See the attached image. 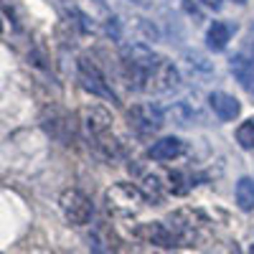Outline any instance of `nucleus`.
<instances>
[{
  "label": "nucleus",
  "instance_id": "ddd939ff",
  "mask_svg": "<svg viewBox=\"0 0 254 254\" xmlns=\"http://www.w3.org/2000/svg\"><path fill=\"white\" fill-rule=\"evenodd\" d=\"M120 3H137L140 5V3H145V0H120Z\"/></svg>",
  "mask_w": 254,
  "mask_h": 254
},
{
  "label": "nucleus",
  "instance_id": "9b49d317",
  "mask_svg": "<svg viewBox=\"0 0 254 254\" xmlns=\"http://www.w3.org/2000/svg\"><path fill=\"white\" fill-rule=\"evenodd\" d=\"M186 61L190 64V66L201 69V71H211V64H206V59L201 54H196V51H186Z\"/></svg>",
  "mask_w": 254,
  "mask_h": 254
},
{
  "label": "nucleus",
  "instance_id": "0eeeda50",
  "mask_svg": "<svg viewBox=\"0 0 254 254\" xmlns=\"http://www.w3.org/2000/svg\"><path fill=\"white\" fill-rule=\"evenodd\" d=\"M229 38H231V26L221 23V20H214L206 31V44H208L211 51H224Z\"/></svg>",
  "mask_w": 254,
  "mask_h": 254
},
{
  "label": "nucleus",
  "instance_id": "423d86ee",
  "mask_svg": "<svg viewBox=\"0 0 254 254\" xmlns=\"http://www.w3.org/2000/svg\"><path fill=\"white\" fill-rule=\"evenodd\" d=\"M183 153V142L178 137H160L150 145V158L153 160H173Z\"/></svg>",
  "mask_w": 254,
  "mask_h": 254
},
{
  "label": "nucleus",
  "instance_id": "dca6fc26",
  "mask_svg": "<svg viewBox=\"0 0 254 254\" xmlns=\"http://www.w3.org/2000/svg\"><path fill=\"white\" fill-rule=\"evenodd\" d=\"M249 254H254V247H252V252H249Z\"/></svg>",
  "mask_w": 254,
  "mask_h": 254
},
{
  "label": "nucleus",
  "instance_id": "f03ea898",
  "mask_svg": "<svg viewBox=\"0 0 254 254\" xmlns=\"http://www.w3.org/2000/svg\"><path fill=\"white\" fill-rule=\"evenodd\" d=\"M76 69H79V79H81V84H84V89H89V92L97 94V97L112 99V102L117 99L115 92L110 89L107 79H104V74L97 69V64H94V61H89L87 56H81V59L76 61Z\"/></svg>",
  "mask_w": 254,
  "mask_h": 254
},
{
  "label": "nucleus",
  "instance_id": "7ed1b4c3",
  "mask_svg": "<svg viewBox=\"0 0 254 254\" xmlns=\"http://www.w3.org/2000/svg\"><path fill=\"white\" fill-rule=\"evenodd\" d=\"M208 104H211V110H214V115L224 122H231V120H237L239 112H242V104L237 97H231L226 92H211L208 94Z\"/></svg>",
  "mask_w": 254,
  "mask_h": 254
},
{
  "label": "nucleus",
  "instance_id": "9d476101",
  "mask_svg": "<svg viewBox=\"0 0 254 254\" xmlns=\"http://www.w3.org/2000/svg\"><path fill=\"white\" fill-rule=\"evenodd\" d=\"M237 142L244 147V150H252L254 147V120H247L237 127Z\"/></svg>",
  "mask_w": 254,
  "mask_h": 254
},
{
  "label": "nucleus",
  "instance_id": "f257e3e1",
  "mask_svg": "<svg viewBox=\"0 0 254 254\" xmlns=\"http://www.w3.org/2000/svg\"><path fill=\"white\" fill-rule=\"evenodd\" d=\"M61 211H64V216H66V221L71 226H84V224H89L92 221V214H94V206L92 201L81 193V190L76 188H69V190H64L61 198Z\"/></svg>",
  "mask_w": 254,
  "mask_h": 254
},
{
  "label": "nucleus",
  "instance_id": "1a4fd4ad",
  "mask_svg": "<svg viewBox=\"0 0 254 254\" xmlns=\"http://www.w3.org/2000/svg\"><path fill=\"white\" fill-rule=\"evenodd\" d=\"M234 196H237V206L242 211H252L254 208V181L252 178H239Z\"/></svg>",
  "mask_w": 254,
  "mask_h": 254
},
{
  "label": "nucleus",
  "instance_id": "6e6552de",
  "mask_svg": "<svg viewBox=\"0 0 254 254\" xmlns=\"http://www.w3.org/2000/svg\"><path fill=\"white\" fill-rule=\"evenodd\" d=\"M231 74H234L247 89H252V81H254V66L252 61H247L242 54H237L234 59H231Z\"/></svg>",
  "mask_w": 254,
  "mask_h": 254
},
{
  "label": "nucleus",
  "instance_id": "39448f33",
  "mask_svg": "<svg viewBox=\"0 0 254 254\" xmlns=\"http://www.w3.org/2000/svg\"><path fill=\"white\" fill-rule=\"evenodd\" d=\"M140 234H142L147 242L158 244V247H178L176 234L171 231V226H165V224H145V226L140 229Z\"/></svg>",
  "mask_w": 254,
  "mask_h": 254
},
{
  "label": "nucleus",
  "instance_id": "4468645a",
  "mask_svg": "<svg viewBox=\"0 0 254 254\" xmlns=\"http://www.w3.org/2000/svg\"><path fill=\"white\" fill-rule=\"evenodd\" d=\"M234 3H237V5H244V3H247V0H234Z\"/></svg>",
  "mask_w": 254,
  "mask_h": 254
},
{
  "label": "nucleus",
  "instance_id": "f8f14e48",
  "mask_svg": "<svg viewBox=\"0 0 254 254\" xmlns=\"http://www.w3.org/2000/svg\"><path fill=\"white\" fill-rule=\"evenodd\" d=\"M203 5H208V8H214V10H219L221 8V0H201Z\"/></svg>",
  "mask_w": 254,
  "mask_h": 254
},
{
  "label": "nucleus",
  "instance_id": "20e7f679",
  "mask_svg": "<svg viewBox=\"0 0 254 254\" xmlns=\"http://www.w3.org/2000/svg\"><path fill=\"white\" fill-rule=\"evenodd\" d=\"M130 117H132V125L140 132L158 130V127L163 125V112L158 107H153V104H140V107H135L130 112Z\"/></svg>",
  "mask_w": 254,
  "mask_h": 254
},
{
  "label": "nucleus",
  "instance_id": "2eb2a0df",
  "mask_svg": "<svg viewBox=\"0 0 254 254\" xmlns=\"http://www.w3.org/2000/svg\"><path fill=\"white\" fill-rule=\"evenodd\" d=\"M0 31H3V20H0Z\"/></svg>",
  "mask_w": 254,
  "mask_h": 254
}]
</instances>
